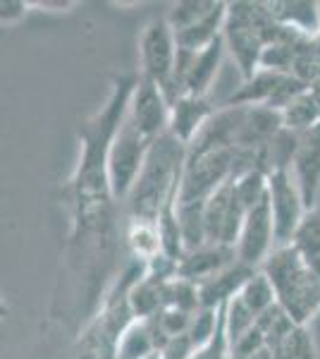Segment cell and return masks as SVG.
Segmentation results:
<instances>
[{
  "label": "cell",
  "mask_w": 320,
  "mask_h": 359,
  "mask_svg": "<svg viewBox=\"0 0 320 359\" xmlns=\"http://www.w3.org/2000/svg\"><path fill=\"white\" fill-rule=\"evenodd\" d=\"M270 359H316V343L306 326H296L277 345L270 347Z\"/></svg>",
  "instance_id": "24"
},
{
  "label": "cell",
  "mask_w": 320,
  "mask_h": 359,
  "mask_svg": "<svg viewBox=\"0 0 320 359\" xmlns=\"http://www.w3.org/2000/svg\"><path fill=\"white\" fill-rule=\"evenodd\" d=\"M144 359H162V355H160V350H158V352H153V355H148V357H144Z\"/></svg>",
  "instance_id": "36"
},
{
  "label": "cell",
  "mask_w": 320,
  "mask_h": 359,
  "mask_svg": "<svg viewBox=\"0 0 320 359\" xmlns=\"http://www.w3.org/2000/svg\"><path fill=\"white\" fill-rule=\"evenodd\" d=\"M127 245L132 249V259L146 264L155 254H160V237L155 223L127 221Z\"/></svg>",
  "instance_id": "21"
},
{
  "label": "cell",
  "mask_w": 320,
  "mask_h": 359,
  "mask_svg": "<svg viewBox=\"0 0 320 359\" xmlns=\"http://www.w3.org/2000/svg\"><path fill=\"white\" fill-rule=\"evenodd\" d=\"M289 247H294L306 262L320 259V206L308 208L304 213V218H301Z\"/></svg>",
  "instance_id": "20"
},
{
  "label": "cell",
  "mask_w": 320,
  "mask_h": 359,
  "mask_svg": "<svg viewBox=\"0 0 320 359\" xmlns=\"http://www.w3.org/2000/svg\"><path fill=\"white\" fill-rule=\"evenodd\" d=\"M280 115H282V127H287V130H292V132H299V135H304V132L320 125V111L308 91L301 94L296 101L289 103Z\"/></svg>",
  "instance_id": "23"
},
{
  "label": "cell",
  "mask_w": 320,
  "mask_h": 359,
  "mask_svg": "<svg viewBox=\"0 0 320 359\" xmlns=\"http://www.w3.org/2000/svg\"><path fill=\"white\" fill-rule=\"evenodd\" d=\"M218 321H220V309H206V306H201L194 314V318H191V326L187 331L191 343L196 347L206 345L215 335V331H218Z\"/></svg>",
  "instance_id": "30"
},
{
  "label": "cell",
  "mask_w": 320,
  "mask_h": 359,
  "mask_svg": "<svg viewBox=\"0 0 320 359\" xmlns=\"http://www.w3.org/2000/svg\"><path fill=\"white\" fill-rule=\"evenodd\" d=\"M215 113L218 108L208 96L182 94L177 101L170 103V130L167 132L179 139L184 147H189Z\"/></svg>",
  "instance_id": "13"
},
{
  "label": "cell",
  "mask_w": 320,
  "mask_h": 359,
  "mask_svg": "<svg viewBox=\"0 0 320 359\" xmlns=\"http://www.w3.org/2000/svg\"><path fill=\"white\" fill-rule=\"evenodd\" d=\"M292 36H304L289 27H282L272 17L267 3L237 0L227 3V20L223 27V41L227 53L237 62L244 79H251L260 69V55L270 43L284 41Z\"/></svg>",
  "instance_id": "4"
},
{
  "label": "cell",
  "mask_w": 320,
  "mask_h": 359,
  "mask_svg": "<svg viewBox=\"0 0 320 359\" xmlns=\"http://www.w3.org/2000/svg\"><path fill=\"white\" fill-rule=\"evenodd\" d=\"M177 41L174 32L167 25L165 17L151 20L139 39V65H141V77L151 79L160 86L162 91L170 86L174 74V62H177Z\"/></svg>",
  "instance_id": "7"
},
{
  "label": "cell",
  "mask_w": 320,
  "mask_h": 359,
  "mask_svg": "<svg viewBox=\"0 0 320 359\" xmlns=\"http://www.w3.org/2000/svg\"><path fill=\"white\" fill-rule=\"evenodd\" d=\"M29 8H32V3H27V0H3L0 3V22L3 25H15L27 15Z\"/></svg>",
  "instance_id": "32"
},
{
  "label": "cell",
  "mask_w": 320,
  "mask_h": 359,
  "mask_svg": "<svg viewBox=\"0 0 320 359\" xmlns=\"http://www.w3.org/2000/svg\"><path fill=\"white\" fill-rule=\"evenodd\" d=\"M292 175L304 196L306 208H316L320 196V125L301 135L292 163Z\"/></svg>",
  "instance_id": "12"
},
{
  "label": "cell",
  "mask_w": 320,
  "mask_h": 359,
  "mask_svg": "<svg viewBox=\"0 0 320 359\" xmlns=\"http://www.w3.org/2000/svg\"><path fill=\"white\" fill-rule=\"evenodd\" d=\"M170 280H158V278L148 276L144 269V276L134 283L130 292V304L134 311V318H151L158 311L165 309V290Z\"/></svg>",
  "instance_id": "18"
},
{
  "label": "cell",
  "mask_w": 320,
  "mask_h": 359,
  "mask_svg": "<svg viewBox=\"0 0 320 359\" xmlns=\"http://www.w3.org/2000/svg\"><path fill=\"white\" fill-rule=\"evenodd\" d=\"M311 50H313V55H316L318 60H320V32L311 39Z\"/></svg>",
  "instance_id": "35"
},
{
  "label": "cell",
  "mask_w": 320,
  "mask_h": 359,
  "mask_svg": "<svg viewBox=\"0 0 320 359\" xmlns=\"http://www.w3.org/2000/svg\"><path fill=\"white\" fill-rule=\"evenodd\" d=\"M158 352V343L155 335L151 331V323L146 318H137L120 338L118 359H144L148 355Z\"/></svg>",
  "instance_id": "19"
},
{
  "label": "cell",
  "mask_w": 320,
  "mask_h": 359,
  "mask_svg": "<svg viewBox=\"0 0 320 359\" xmlns=\"http://www.w3.org/2000/svg\"><path fill=\"white\" fill-rule=\"evenodd\" d=\"M144 269L146 264L132 259L120 271V276L110 283L106 294L101 297L98 311L74 343L72 359H118L122 333L137 321L130 304V292L134 283L144 276Z\"/></svg>",
  "instance_id": "3"
},
{
  "label": "cell",
  "mask_w": 320,
  "mask_h": 359,
  "mask_svg": "<svg viewBox=\"0 0 320 359\" xmlns=\"http://www.w3.org/2000/svg\"><path fill=\"white\" fill-rule=\"evenodd\" d=\"M246 213L249 211L242 206V201L235 194V180L225 182L206 204V216H203V223H206V245L237 247Z\"/></svg>",
  "instance_id": "9"
},
{
  "label": "cell",
  "mask_w": 320,
  "mask_h": 359,
  "mask_svg": "<svg viewBox=\"0 0 320 359\" xmlns=\"http://www.w3.org/2000/svg\"><path fill=\"white\" fill-rule=\"evenodd\" d=\"M275 247H277L275 223H272L270 204H267V199H265L246 213L235 249H237L239 262L253 266V269H260Z\"/></svg>",
  "instance_id": "11"
},
{
  "label": "cell",
  "mask_w": 320,
  "mask_h": 359,
  "mask_svg": "<svg viewBox=\"0 0 320 359\" xmlns=\"http://www.w3.org/2000/svg\"><path fill=\"white\" fill-rule=\"evenodd\" d=\"M256 321H258V316H256L239 297L230 299V302L225 304V326H227V338H230V345L239 343L244 335H246L256 326Z\"/></svg>",
  "instance_id": "28"
},
{
  "label": "cell",
  "mask_w": 320,
  "mask_h": 359,
  "mask_svg": "<svg viewBox=\"0 0 320 359\" xmlns=\"http://www.w3.org/2000/svg\"><path fill=\"white\" fill-rule=\"evenodd\" d=\"M287 74L272 72V69H258L251 79L244 82L227 96L223 106H267L270 98L275 96V91L280 89L282 79Z\"/></svg>",
  "instance_id": "17"
},
{
  "label": "cell",
  "mask_w": 320,
  "mask_h": 359,
  "mask_svg": "<svg viewBox=\"0 0 320 359\" xmlns=\"http://www.w3.org/2000/svg\"><path fill=\"white\" fill-rule=\"evenodd\" d=\"M235 194L246 211L258 206L267 199V172L265 170H249L235 180Z\"/></svg>",
  "instance_id": "27"
},
{
  "label": "cell",
  "mask_w": 320,
  "mask_h": 359,
  "mask_svg": "<svg viewBox=\"0 0 320 359\" xmlns=\"http://www.w3.org/2000/svg\"><path fill=\"white\" fill-rule=\"evenodd\" d=\"M127 118L148 139H158L170 130V101L158 84L139 74L130 98V108H127Z\"/></svg>",
  "instance_id": "10"
},
{
  "label": "cell",
  "mask_w": 320,
  "mask_h": 359,
  "mask_svg": "<svg viewBox=\"0 0 320 359\" xmlns=\"http://www.w3.org/2000/svg\"><path fill=\"white\" fill-rule=\"evenodd\" d=\"M267 8L282 27L304 36H316L320 32V3L316 0H270Z\"/></svg>",
  "instance_id": "16"
},
{
  "label": "cell",
  "mask_w": 320,
  "mask_h": 359,
  "mask_svg": "<svg viewBox=\"0 0 320 359\" xmlns=\"http://www.w3.org/2000/svg\"><path fill=\"white\" fill-rule=\"evenodd\" d=\"M165 309H179L187 314H196L201 309V297H199V285L184 278H172L167 283L165 290Z\"/></svg>",
  "instance_id": "26"
},
{
  "label": "cell",
  "mask_w": 320,
  "mask_h": 359,
  "mask_svg": "<svg viewBox=\"0 0 320 359\" xmlns=\"http://www.w3.org/2000/svg\"><path fill=\"white\" fill-rule=\"evenodd\" d=\"M220 0H182V3H174L167 13V25H170L172 32H182L196 22H201L203 17H208L218 8Z\"/></svg>",
  "instance_id": "25"
},
{
  "label": "cell",
  "mask_w": 320,
  "mask_h": 359,
  "mask_svg": "<svg viewBox=\"0 0 320 359\" xmlns=\"http://www.w3.org/2000/svg\"><path fill=\"white\" fill-rule=\"evenodd\" d=\"M308 94L313 96V101H316V106H318V111H320V79H316V82L308 86Z\"/></svg>",
  "instance_id": "34"
},
{
  "label": "cell",
  "mask_w": 320,
  "mask_h": 359,
  "mask_svg": "<svg viewBox=\"0 0 320 359\" xmlns=\"http://www.w3.org/2000/svg\"><path fill=\"white\" fill-rule=\"evenodd\" d=\"M249 309L253 311L256 316L265 314L270 306L277 304V297H275V287H272L270 278H267L263 271H256V273L249 278V283L242 287V292L237 294Z\"/></svg>",
  "instance_id": "22"
},
{
  "label": "cell",
  "mask_w": 320,
  "mask_h": 359,
  "mask_svg": "<svg viewBox=\"0 0 320 359\" xmlns=\"http://www.w3.org/2000/svg\"><path fill=\"white\" fill-rule=\"evenodd\" d=\"M184 161H187V147L179 139H174L170 132H165L151 144L141 175L125 201L127 221L158 225L162 208L179 194Z\"/></svg>",
  "instance_id": "2"
},
{
  "label": "cell",
  "mask_w": 320,
  "mask_h": 359,
  "mask_svg": "<svg viewBox=\"0 0 320 359\" xmlns=\"http://www.w3.org/2000/svg\"><path fill=\"white\" fill-rule=\"evenodd\" d=\"M34 8H43L50 10V13H60V10H69L74 3H67V0H41V3H32Z\"/></svg>",
  "instance_id": "33"
},
{
  "label": "cell",
  "mask_w": 320,
  "mask_h": 359,
  "mask_svg": "<svg viewBox=\"0 0 320 359\" xmlns=\"http://www.w3.org/2000/svg\"><path fill=\"white\" fill-rule=\"evenodd\" d=\"M260 271L270 278L277 304L296 326H306L320 314V276L294 247H275Z\"/></svg>",
  "instance_id": "5"
},
{
  "label": "cell",
  "mask_w": 320,
  "mask_h": 359,
  "mask_svg": "<svg viewBox=\"0 0 320 359\" xmlns=\"http://www.w3.org/2000/svg\"><path fill=\"white\" fill-rule=\"evenodd\" d=\"M139 74H122L113 82L106 106L79 125V163L69 180V208H72V245L86 252H101L106 259L113 228V192L108 180V151L127 118L132 91Z\"/></svg>",
  "instance_id": "1"
},
{
  "label": "cell",
  "mask_w": 320,
  "mask_h": 359,
  "mask_svg": "<svg viewBox=\"0 0 320 359\" xmlns=\"http://www.w3.org/2000/svg\"><path fill=\"white\" fill-rule=\"evenodd\" d=\"M191 359H235L232 355V345L227 338V326H225V306H220V321H218V331L206 345L196 347L194 357Z\"/></svg>",
  "instance_id": "29"
},
{
  "label": "cell",
  "mask_w": 320,
  "mask_h": 359,
  "mask_svg": "<svg viewBox=\"0 0 320 359\" xmlns=\"http://www.w3.org/2000/svg\"><path fill=\"white\" fill-rule=\"evenodd\" d=\"M235 262H239L235 247L227 245H203L196 249H189L182 259H179L177 273L184 280H191L196 285L211 280L213 276H218L220 271L230 269Z\"/></svg>",
  "instance_id": "14"
},
{
  "label": "cell",
  "mask_w": 320,
  "mask_h": 359,
  "mask_svg": "<svg viewBox=\"0 0 320 359\" xmlns=\"http://www.w3.org/2000/svg\"><path fill=\"white\" fill-rule=\"evenodd\" d=\"M153 142L155 139H148L144 132H139L130 118L122 120L108 151V180L115 204L127 201V196L132 194Z\"/></svg>",
  "instance_id": "6"
},
{
  "label": "cell",
  "mask_w": 320,
  "mask_h": 359,
  "mask_svg": "<svg viewBox=\"0 0 320 359\" xmlns=\"http://www.w3.org/2000/svg\"><path fill=\"white\" fill-rule=\"evenodd\" d=\"M194 352H196V345L191 343V338L184 333V335L172 338L170 343L160 350V355H162V359H191Z\"/></svg>",
  "instance_id": "31"
},
{
  "label": "cell",
  "mask_w": 320,
  "mask_h": 359,
  "mask_svg": "<svg viewBox=\"0 0 320 359\" xmlns=\"http://www.w3.org/2000/svg\"><path fill=\"white\" fill-rule=\"evenodd\" d=\"M256 271L253 266L244 264V262H235L230 269L220 271L218 276H213L211 280L201 283L199 285V297H201V306L206 309H220L225 306L230 299H235L237 294L242 292V287L249 283Z\"/></svg>",
  "instance_id": "15"
},
{
  "label": "cell",
  "mask_w": 320,
  "mask_h": 359,
  "mask_svg": "<svg viewBox=\"0 0 320 359\" xmlns=\"http://www.w3.org/2000/svg\"><path fill=\"white\" fill-rule=\"evenodd\" d=\"M267 204H270L272 223H275L277 247H289L301 218L308 211L292 170H275L267 175Z\"/></svg>",
  "instance_id": "8"
}]
</instances>
